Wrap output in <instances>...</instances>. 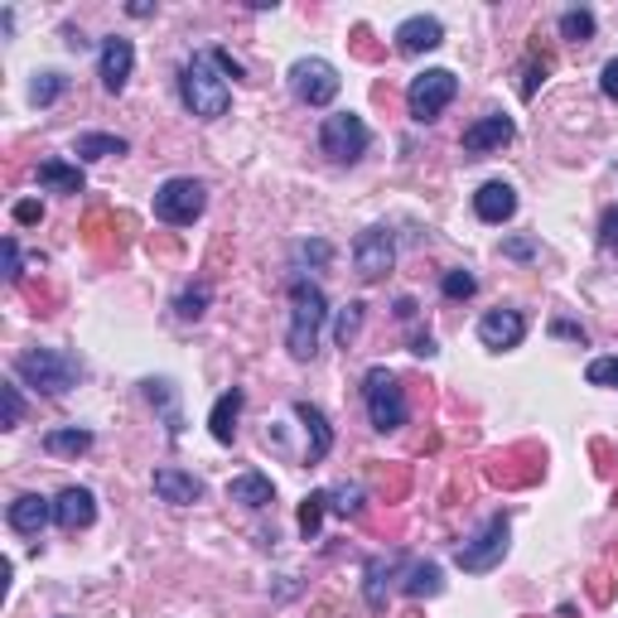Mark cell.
<instances>
[{"label":"cell","instance_id":"6da1fadb","mask_svg":"<svg viewBox=\"0 0 618 618\" xmlns=\"http://www.w3.org/2000/svg\"><path fill=\"white\" fill-rule=\"evenodd\" d=\"M179 97H184V107L194 111L198 121L228 117L232 87H228V73L213 63V53H194V59L179 69Z\"/></svg>","mask_w":618,"mask_h":618},{"label":"cell","instance_id":"7a4b0ae2","mask_svg":"<svg viewBox=\"0 0 618 618\" xmlns=\"http://www.w3.org/2000/svg\"><path fill=\"white\" fill-rule=\"evenodd\" d=\"M329 319V300L314 280H290V329H286V348L295 363H310L319 353V329Z\"/></svg>","mask_w":618,"mask_h":618},{"label":"cell","instance_id":"3957f363","mask_svg":"<svg viewBox=\"0 0 618 618\" xmlns=\"http://www.w3.org/2000/svg\"><path fill=\"white\" fill-rule=\"evenodd\" d=\"M15 377H25L44 397H69L77 387V363L59 348H29V353L15 358Z\"/></svg>","mask_w":618,"mask_h":618},{"label":"cell","instance_id":"277c9868","mask_svg":"<svg viewBox=\"0 0 618 618\" xmlns=\"http://www.w3.org/2000/svg\"><path fill=\"white\" fill-rule=\"evenodd\" d=\"M363 401H367V421H373V431H401L407 425V391H401L397 373H387V367H367L363 377Z\"/></svg>","mask_w":618,"mask_h":618},{"label":"cell","instance_id":"5b68a950","mask_svg":"<svg viewBox=\"0 0 618 618\" xmlns=\"http://www.w3.org/2000/svg\"><path fill=\"white\" fill-rule=\"evenodd\" d=\"M208 208V184L204 179H165L160 189H155V218L170 222V228H189V222H198Z\"/></svg>","mask_w":618,"mask_h":618},{"label":"cell","instance_id":"8992f818","mask_svg":"<svg viewBox=\"0 0 618 618\" xmlns=\"http://www.w3.org/2000/svg\"><path fill=\"white\" fill-rule=\"evenodd\" d=\"M367 145H373V131H367V121L358 117V111H334V117H324L319 150L329 155L334 165H358L367 155Z\"/></svg>","mask_w":618,"mask_h":618},{"label":"cell","instance_id":"52a82bcc","mask_svg":"<svg viewBox=\"0 0 618 618\" xmlns=\"http://www.w3.org/2000/svg\"><path fill=\"white\" fill-rule=\"evenodd\" d=\"M508 532H512L508 512H493L474 542H464V546L455 550L459 570H469V575H488L493 566H502V556H508Z\"/></svg>","mask_w":618,"mask_h":618},{"label":"cell","instance_id":"ba28073f","mask_svg":"<svg viewBox=\"0 0 618 618\" xmlns=\"http://www.w3.org/2000/svg\"><path fill=\"white\" fill-rule=\"evenodd\" d=\"M455 93H459V77L449 73V69H425V73H415L411 77V87H407V111H411V121H435L440 111L455 102Z\"/></svg>","mask_w":618,"mask_h":618},{"label":"cell","instance_id":"9c48e42d","mask_svg":"<svg viewBox=\"0 0 618 618\" xmlns=\"http://www.w3.org/2000/svg\"><path fill=\"white\" fill-rule=\"evenodd\" d=\"M339 87H343V77L329 59H314L310 53V59L290 63V93H295L305 107H329L334 97H339Z\"/></svg>","mask_w":618,"mask_h":618},{"label":"cell","instance_id":"30bf717a","mask_svg":"<svg viewBox=\"0 0 618 618\" xmlns=\"http://www.w3.org/2000/svg\"><path fill=\"white\" fill-rule=\"evenodd\" d=\"M391 262H397V242H391V232L387 228H367V232H358V242H353V271L358 280H381L391 271Z\"/></svg>","mask_w":618,"mask_h":618},{"label":"cell","instance_id":"8fae6325","mask_svg":"<svg viewBox=\"0 0 618 618\" xmlns=\"http://www.w3.org/2000/svg\"><path fill=\"white\" fill-rule=\"evenodd\" d=\"M526 339V319L517 310H488L478 319V343L493 348V353H508V348H522Z\"/></svg>","mask_w":618,"mask_h":618},{"label":"cell","instance_id":"7c38bea8","mask_svg":"<svg viewBox=\"0 0 618 618\" xmlns=\"http://www.w3.org/2000/svg\"><path fill=\"white\" fill-rule=\"evenodd\" d=\"M131 69H136V49H131V39L111 35V39L102 44V59H97V77H102V87H107L111 97L126 93Z\"/></svg>","mask_w":618,"mask_h":618},{"label":"cell","instance_id":"4fadbf2b","mask_svg":"<svg viewBox=\"0 0 618 618\" xmlns=\"http://www.w3.org/2000/svg\"><path fill=\"white\" fill-rule=\"evenodd\" d=\"M150 488H155V498H160V502H174V508H194V502L204 498V478L184 474V469H174V464L155 469Z\"/></svg>","mask_w":618,"mask_h":618},{"label":"cell","instance_id":"5bb4252c","mask_svg":"<svg viewBox=\"0 0 618 618\" xmlns=\"http://www.w3.org/2000/svg\"><path fill=\"white\" fill-rule=\"evenodd\" d=\"M517 136V126H512V117H502V111H493V117H478L474 126L464 131V155H488V150H502Z\"/></svg>","mask_w":618,"mask_h":618},{"label":"cell","instance_id":"9a60e30c","mask_svg":"<svg viewBox=\"0 0 618 618\" xmlns=\"http://www.w3.org/2000/svg\"><path fill=\"white\" fill-rule=\"evenodd\" d=\"M53 522L63 526V532H83V526H93L97 522V498H93V488H63L59 498H53Z\"/></svg>","mask_w":618,"mask_h":618},{"label":"cell","instance_id":"2e32d148","mask_svg":"<svg viewBox=\"0 0 618 618\" xmlns=\"http://www.w3.org/2000/svg\"><path fill=\"white\" fill-rule=\"evenodd\" d=\"M391 39H397L401 53H431L445 44V25L435 15H411V20H401Z\"/></svg>","mask_w":618,"mask_h":618},{"label":"cell","instance_id":"e0dca14e","mask_svg":"<svg viewBox=\"0 0 618 618\" xmlns=\"http://www.w3.org/2000/svg\"><path fill=\"white\" fill-rule=\"evenodd\" d=\"M5 522L15 526L20 536H39L44 526L53 522V502L49 498H39V493H20L15 502H10V512H5Z\"/></svg>","mask_w":618,"mask_h":618},{"label":"cell","instance_id":"ac0fdd59","mask_svg":"<svg viewBox=\"0 0 618 618\" xmlns=\"http://www.w3.org/2000/svg\"><path fill=\"white\" fill-rule=\"evenodd\" d=\"M474 213H478L483 222H493V228H498V222H508L512 213H517V189L502 184V179H488V184L474 194Z\"/></svg>","mask_w":618,"mask_h":618},{"label":"cell","instance_id":"d6986e66","mask_svg":"<svg viewBox=\"0 0 618 618\" xmlns=\"http://www.w3.org/2000/svg\"><path fill=\"white\" fill-rule=\"evenodd\" d=\"M242 407H246L242 387L222 391V397L213 401V411H208V431H213V440H218V445H232V440H238V415H242Z\"/></svg>","mask_w":618,"mask_h":618},{"label":"cell","instance_id":"ffe728a7","mask_svg":"<svg viewBox=\"0 0 618 618\" xmlns=\"http://www.w3.org/2000/svg\"><path fill=\"white\" fill-rule=\"evenodd\" d=\"M295 415L305 421V431H310L305 464H324V459H329V449H334V431H329V421H324V411L310 407V401H295Z\"/></svg>","mask_w":618,"mask_h":618},{"label":"cell","instance_id":"44dd1931","mask_svg":"<svg viewBox=\"0 0 618 618\" xmlns=\"http://www.w3.org/2000/svg\"><path fill=\"white\" fill-rule=\"evenodd\" d=\"M228 498L256 512V508H271V502H276V488H271V478H266V474H238V478L228 483Z\"/></svg>","mask_w":618,"mask_h":618},{"label":"cell","instance_id":"7402d4cb","mask_svg":"<svg viewBox=\"0 0 618 618\" xmlns=\"http://www.w3.org/2000/svg\"><path fill=\"white\" fill-rule=\"evenodd\" d=\"M131 141L126 136H107V131H83L73 145L77 160H111V155H126Z\"/></svg>","mask_w":618,"mask_h":618},{"label":"cell","instance_id":"603a6c76","mask_svg":"<svg viewBox=\"0 0 618 618\" xmlns=\"http://www.w3.org/2000/svg\"><path fill=\"white\" fill-rule=\"evenodd\" d=\"M39 184L44 189H53V194H83V170H77V165H69V160H44L39 165Z\"/></svg>","mask_w":618,"mask_h":618},{"label":"cell","instance_id":"cb8c5ba5","mask_svg":"<svg viewBox=\"0 0 618 618\" xmlns=\"http://www.w3.org/2000/svg\"><path fill=\"white\" fill-rule=\"evenodd\" d=\"M44 449H49V455H87V449H93V431H49L44 435Z\"/></svg>","mask_w":618,"mask_h":618},{"label":"cell","instance_id":"d4e9b609","mask_svg":"<svg viewBox=\"0 0 618 618\" xmlns=\"http://www.w3.org/2000/svg\"><path fill=\"white\" fill-rule=\"evenodd\" d=\"M145 397L165 411V425H170V435L179 440V435H184V415H179V407H174V387L170 381H145Z\"/></svg>","mask_w":618,"mask_h":618},{"label":"cell","instance_id":"484cf974","mask_svg":"<svg viewBox=\"0 0 618 618\" xmlns=\"http://www.w3.org/2000/svg\"><path fill=\"white\" fill-rule=\"evenodd\" d=\"M391 566H397V560H367V609L373 614H381L387 609V575H391Z\"/></svg>","mask_w":618,"mask_h":618},{"label":"cell","instance_id":"4316f807","mask_svg":"<svg viewBox=\"0 0 618 618\" xmlns=\"http://www.w3.org/2000/svg\"><path fill=\"white\" fill-rule=\"evenodd\" d=\"M401 590H407L411 599H421V594H440V590H445L440 566H431V560H425V566H415L411 575H407V584H401Z\"/></svg>","mask_w":618,"mask_h":618},{"label":"cell","instance_id":"83f0119b","mask_svg":"<svg viewBox=\"0 0 618 618\" xmlns=\"http://www.w3.org/2000/svg\"><path fill=\"white\" fill-rule=\"evenodd\" d=\"M63 87H69V77H63V73H39L35 83H29V102H35V107H53L63 97Z\"/></svg>","mask_w":618,"mask_h":618},{"label":"cell","instance_id":"f1b7e54d","mask_svg":"<svg viewBox=\"0 0 618 618\" xmlns=\"http://www.w3.org/2000/svg\"><path fill=\"white\" fill-rule=\"evenodd\" d=\"M324 508H329V493H310L305 502H300V536H319V522H324Z\"/></svg>","mask_w":618,"mask_h":618},{"label":"cell","instance_id":"f546056e","mask_svg":"<svg viewBox=\"0 0 618 618\" xmlns=\"http://www.w3.org/2000/svg\"><path fill=\"white\" fill-rule=\"evenodd\" d=\"M208 295H213V290L204 286V280H198V286H189L184 295L174 300V314H179V319H204V310H208Z\"/></svg>","mask_w":618,"mask_h":618},{"label":"cell","instance_id":"4dcf8cb0","mask_svg":"<svg viewBox=\"0 0 618 618\" xmlns=\"http://www.w3.org/2000/svg\"><path fill=\"white\" fill-rule=\"evenodd\" d=\"M590 35H594V15H590V10H566V15H560V39L584 44Z\"/></svg>","mask_w":618,"mask_h":618},{"label":"cell","instance_id":"1f68e13d","mask_svg":"<svg viewBox=\"0 0 618 618\" xmlns=\"http://www.w3.org/2000/svg\"><path fill=\"white\" fill-rule=\"evenodd\" d=\"M584 381H590V387L618 391V358H594V363L584 367Z\"/></svg>","mask_w":618,"mask_h":618},{"label":"cell","instance_id":"d6a6232c","mask_svg":"<svg viewBox=\"0 0 618 618\" xmlns=\"http://www.w3.org/2000/svg\"><path fill=\"white\" fill-rule=\"evenodd\" d=\"M358 329H363V305H358V300H353V305H343L339 324H334V339H339V343L348 348V343L358 339Z\"/></svg>","mask_w":618,"mask_h":618},{"label":"cell","instance_id":"836d02e7","mask_svg":"<svg viewBox=\"0 0 618 618\" xmlns=\"http://www.w3.org/2000/svg\"><path fill=\"white\" fill-rule=\"evenodd\" d=\"M440 290H445V300H469L478 290V280L469 276V271H449L445 280H440Z\"/></svg>","mask_w":618,"mask_h":618},{"label":"cell","instance_id":"e575fe53","mask_svg":"<svg viewBox=\"0 0 618 618\" xmlns=\"http://www.w3.org/2000/svg\"><path fill=\"white\" fill-rule=\"evenodd\" d=\"M599 252L618 256V204L604 208V218H599Z\"/></svg>","mask_w":618,"mask_h":618},{"label":"cell","instance_id":"d590c367","mask_svg":"<svg viewBox=\"0 0 618 618\" xmlns=\"http://www.w3.org/2000/svg\"><path fill=\"white\" fill-rule=\"evenodd\" d=\"M329 502H334V508H339L343 517H358V512H363V488H348V483H343V488L329 493Z\"/></svg>","mask_w":618,"mask_h":618},{"label":"cell","instance_id":"8d00e7d4","mask_svg":"<svg viewBox=\"0 0 618 618\" xmlns=\"http://www.w3.org/2000/svg\"><path fill=\"white\" fill-rule=\"evenodd\" d=\"M0 397H5V431H15L20 415H25V397H20L15 381H5V387H0Z\"/></svg>","mask_w":618,"mask_h":618},{"label":"cell","instance_id":"74e56055","mask_svg":"<svg viewBox=\"0 0 618 618\" xmlns=\"http://www.w3.org/2000/svg\"><path fill=\"white\" fill-rule=\"evenodd\" d=\"M295 256H300V262H314V266H324V262H329V242H300L295 246Z\"/></svg>","mask_w":618,"mask_h":618},{"label":"cell","instance_id":"f35d334b","mask_svg":"<svg viewBox=\"0 0 618 618\" xmlns=\"http://www.w3.org/2000/svg\"><path fill=\"white\" fill-rule=\"evenodd\" d=\"M39 218H44V204H35V198H20V204H15V222H25V228H35Z\"/></svg>","mask_w":618,"mask_h":618},{"label":"cell","instance_id":"ab89813d","mask_svg":"<svg viewBox=\"0 0 618 618\" xmlns=\"http://www.w3.org/2000/svg\"><path fill=\"white\" fill-rule=\"evenodd\" d=\"M0 252H5V280H20L25 271H20V242L15 238H5V246H0Z\"/></svg>","mask_w":618,"mask_h":618},{"label":"cell","instance_id":"60d3db41","mask_svg":"<svg viewBox=\"0 0 618 618\" xmlns=\"http://www.w3.org/2000/svg\"><path fill=\"white\" fill-rule=\"evenodd\" d=\"M599 87H604V97H609V102H618V59H609V63H604V77H599Z\"/></svg>","mask_w":618,"mask_h":618},{"label":"cell","instance_id":"b9f144b4","mask_svg":"<svg viewBox=\"0 0 618 618\" xmlns=\"http://www.w3.org/2000/svg\"><path fill=\"white\" fill-rule=\"evenodd\" d=\"M502 252H508L512 262H532V256H536V246L526 242V238H517V242H502Z\"/></svg>","mask_w":618,"mask_h":618},{"label":"cell","instance_id":"7bdbcfd3","mask_svg":"<svg viewBox=\"0 0 618 618\" xmlns=\"http://www.w3.org/2000/svg\"><path fill=\"white\" fill-rule=\"evenodd\" d=\"M208 53H213V63H218V69H222V73H228V77H242V63H238V59H232V53H228V49H208Z\"/></svg>","mask_w":618,"mask_h":618},{"label":"cell","instance_id":"ee69618b","mask_svg":"<svg viewBox=\"0 0 618 618\" xmlns=\"http://www.w3.org/2000/svg\"><path fill=\"white\" fill-rule=\"evenodd\" d=\"M411 353H415V358H435V339H431V334H415V339H411Z\"/></svg>","mask_w":618,"mask_h":618},{"label":"cell","instance_id":"f6af8a7d","mask_svg":"<svg viewBox=\"0 0 618 618\" xmlns=\"http://www.w3.org/2000/svg\"><path fill=\"white\" fill-rule=\"evenodd\" d=\"M556 334H560V339H575V343H584V329H575V324H556Z\"/></svg>","mask_w":618,"mask_h":618}]
</instances>
